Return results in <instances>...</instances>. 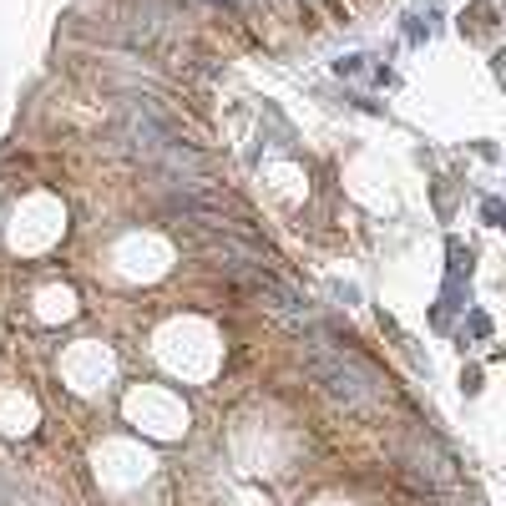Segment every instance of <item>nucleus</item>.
Listing matches in <instances>:
<instances>
[{
    "mask_svg": "<svg viewBox=\"0 0 506 506\" xmlns=\"http://www.w3.org/2000/svg\"><path fill=\"white\" fill-rule=\"evenodd\" d=\"M304 370L314 374V385H324V395L339 400L345 410H374L390 400V385L380 380L365 354H354L350 345H334L324 334H309L304 345Z\"/></svg>",
    "mask_w": 506,
    "mask_h": 506,
    "instance_id": "obj_1",
    "label": "nucleus"
}]
</instances>
